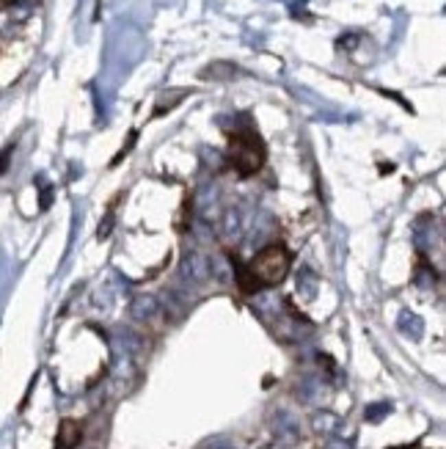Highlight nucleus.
I'll return each instance as SVG.
<instances>
[{"mask_svg": "<svg viewBox=\"0 0 446 449\" xmlns=\"http://www.w3.org/2000/svg\"><path fill=\"white\" fill-rule=\"evenodd\" d=\"M292 257L281 243H273L262 249L248 265H237V284L243 292H257L262 287L279 284L290 273Z\"/></svg>", "mask_w": 446, "mask_h": 449, "instance_id": "1", "label": "nucleus"}, {"mask_svg": "<svg viewBox=\"0 0 446 449\" xmlns=\"http://www.w3.org/2000/svg\"><path fill=\"white\" fill-rule=\"evenodd\" d=\"M229 165L240 174V176H251L257 174L262 165H265V157H268V149L259 138L257 130L251 127H243L237 130L232 138H229Z\"/></svg>", "mask_w": 446, "mask_h": 449, "instance_id": "2", "label": "nucleus"}, {"mask_svg": "<svg viewBox=\"0 0 446 449\" xmlns=\"http://www.w3.org/2000/svg\"><path fill=\"white\" fill-rule=\"evenodd\" d=\"M78 441H80V427H78L72 419L61 422V433H58V449H72Z\"/></svg>", "mask_w": 446, "mask_h": 449, "instance_id": "3", "label": "nucleus"}, {"mask_svg": "<svg viewBox=\"0 0 446 449\" xmlns=\"http://www.w3.org/2000/svg\"><path fill=\"white\" fill-rule=\"evenodd\" d=\"M9 154H12V146L0 152V174H3V171H6V165H9Z\"/></svg>", "mask_w": 446, "mask_h": 449, "instance_id": "4", "label": "nucleus"}]
</instances>
